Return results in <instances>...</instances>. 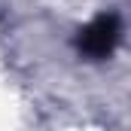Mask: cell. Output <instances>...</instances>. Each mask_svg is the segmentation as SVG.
Listing matches in <instances>:
<instances>
[{
  "label": "cell",
  "mask_w": 131,
  "mask_h": 131,
  "mask_svg": "<svg viewBox=\"0 0 131 131\" xmlns=\"http://www.w3.org/2000/svg\"><path fill=\"white\" fill-rule=\"evenodd\" d=\"M119 37H122V21L116 12H104L98 18H92L79 37H76V49L79 55L92 58V61H104L113 55V49L119 46Z\"/></svg>",
  "instance_id": "1"
}]
</instances>
